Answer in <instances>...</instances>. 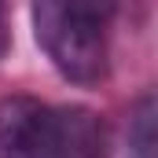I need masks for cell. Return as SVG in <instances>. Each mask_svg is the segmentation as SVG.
Listing matches in <instances>:
<instances>
[{
  "label": "cell",
  "instance_id": "obj_1",
  "mask_svg": "<svg viewBox=\"0 0 158 158\" xmlns=\"http://www.w3.org/2000/svg\"><path fill=\"white\" fill-rule=\"evenodd\" d=\"M114 7L110 4H85V0H40L30 7L33 37L52 59V66L66 81L81 88H92L110 70V48H107V22Z\"/></svg>",
  "mask_w": 158,
  "mask_h": 158
},
{
  "label": "cell",
  "instance_id": "obj_2",
  "mask_svg": "<svg viewBox=\"0 0 158 158\" xmlns=\"http://www.w3.org/2000/svg\"><path fill=\"white\" fill-rule=\"evenodd\" d=\"M59 107L33 96L0 99V158H55Z\"/></svg>",
  "mask_w": 158,
  "mask_h": 158
},
{
  "label": "cell",
  "instance_id": "obj_3",
  "mask_svg": "<svg viewBox=\"0 0 158 158\" xmlns=\"http://www.w3.org/2000/svg\"><path fill=\"white\" fill-rule=\"evenodd\" d=\"M55 158H110L107 125L88 107H59V147Z\"/></svg>",
  "mask_w": 158,
  "mask_h": 158
},
{
  "label": "cell",
  "instance_id": "obj_4",
  "mask_svg": "<svg viewBox=\"0 0 158 158\" xmlns=\"http://www.w3.org/2000/svg\"><path fill=\"white\" fill-rule=\"evenodd\" d=\"M125 158H158V85H151L136 99V107L129 114Z\"/></svg>",
  "mask_w": 158,
  "mask_h": 158
},
{
  "label": "cell",
  "instance_id": "obj_5",
  "mask_svg": "<svg viewBox=\"0 0 158 158\" xmlns=\"http://www.w3.org/2000/svg\"><path fill=\"white\" fill-rule=\"evenodd\" d=\"M7 40H11V30H7V11H4V4H0V55L7 52Z\"/></svg>",
  "mask_w": 158,
  "mask_h": 158
}]
</instances>
